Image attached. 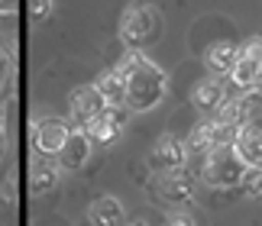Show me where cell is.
I'll return each instance as SVG.
<instances>
[{"label": "cell", "instance_id": "21", "mask_svg": "<svg viewBox=\"0 0 262 226\" xmlns=\"http://www.w3.org/2000/svg\"><path fill=\"white\" fill-rule=\"evenodd\" d=\"M7 68H10V55L0 49V71H7Z\"/></svg>", "mask_w": 262, "mask_h": 226}, {"label": "cell", "instance_id": "6", "mask_svg": "<svg viewBox=\"0 0 262 226\" xmlns=\"http://www.w3.org/2000/svg\"><path fill=\"white\" fill-rule=\"evenodd\" d=\"M104 97H100V91L94 84H78L72 91V97H68V123H72L75 129H84L91 120L100 117V110H104Z\"/></svg>", "mask_w": 262, "mask_h": 226}, {"label": "cell", "instance_id": "18", "mask_svg": "<svg viewBox=\"0 0 262 226\" xmlns=\"http://www.w3.org/2000/svg\"><path fill=\"white\" fill-rule=\"evenodd\" d=\"M52 7H55V0H26V10L33 16V23H42L46 16H52Z\"/></svg>", "mask_w": 262, "mask_h": 226}, {"label": "cell", "instance_id": "2", "mask_svg": "<svg viewBox=\"0 0 262 226\" xmlns=\"http://www.w3.org/2000/svg\"><path fill=\"white\" fill-rule=\"evenodd\" d=\"M191 162H194V178L210 184V188H236L239 178H243V171H246L243 159H239L236 149H233V142L214 146V149H207L201 159H191Z\"/></svg>", "mask_w": 262, "mask_h": 226}, {"label": "cell", "instance_id": "10", "mask_svg": "<svg viewBox=\"0 0 262 226\" xmlns=\"http://www.w3.org/2000/svg\"><path fill=\"white\" fill-rule=\"evenodd\" d=\"M185 162H188L185 139H178L175 132L156 136L152 149H149V168L152 171H168V168H185Z\"/></svg>", "mask_w": 262, "mask_h": 226}, {"label": "cell", "instance_id": "7", "mask_svg": "<svg viewBox=\"0 0 262 226\" xmlns=\"http://www.w3.org/2000/svg\"><path fill=\"white\" fill-rule=\"evenodd\" d=\"M126 117H129L126 107H104L100 117L91 120L84 126L88 139L94 142V146H114V142L120 139V132L126 129Z\"/></svg>", "mask_w": 262, "mask_h": 226}, {"label": "cell", "instance_id": "9", "mask_svg": "<svg viewBox=\"0 0 262 226\" xmlns=\"http://www.w3.org/2000/svg\"><path fill=\"white\" fill-rule=\"evenodd\" d=\"M26 181H29V194H33V197H46V194H52L58 188V181H62V165H58L52 155L36 152V155L29 159Z\"/></svg>", "mask_w": 262, "mask_h": 226}, {"label": "cell", "instance_id": "15", "mask_svg": "<svg viewBox=\"0 0 262 226\" xmlns=\"http://www.w3.org/2000/svg\"><path fill=\"white\" fill-rule=\"evenodd\" d=\"M236 52H239V46L236 42H214L207 49V75H217V78H227L230 75V68H233V61H236Z\"/></svg>", "mask_w": 262, "mask_h": 226}, {"label": "cell", "instance_id": "8", "mask_svg": "<svg viewBox=\"0 0 262 226\" xmlns=\"http://www.w3.org/2000/svg\"><path fill=\"white\" fill-rule=\"evenodd\" d=\"M72 123L62 120V117H42L33 126V149L42 152V155H58V149L65 146V139L72 136Z\"/></svg>", "mask_w": 262, "mask_h": 226}, {"label": "cell", "instance_id": "22", "mask_svg": "<svg viewBox=\"0 0 262 226\" xmlns=\"http://www.w3.org/2000/svg\"><path fill=\"white\" fill-rule=\"evenodd\" d=\"M0 7H4V10H13V7H16V0H0Z\"/></svg>", "mask_w": 262, "mask_h": 226}, {"label": "cell", "instance_id": "13", "mask_svg": "<svg viewBox=\"0 0 262 226\" xmlns=\"http://www.w3.org/2000/svg\"><path fill=\"white\" fill-rule=\"evenodd\" d=\"M233 149L243 159V165H262V123L259 120H249L236 129Z\"/></svg>", "mask_w": 262, "mask_h": 226}, {"label": "cell", "instance_id": "16", "mask_svg": "<svg viewBox=\"0 0 262 226\" xmlns=\"http://www.w3.org/2000/svg\"><path fill=\"white\" fill-rule=\"evenodd\" d=\"M94 87L100 91V97H104L107 107H123V100H126V81H123V75H120L117 68L104 71V75L94 81Z\"/></svg>", "mask_w": 262, "mask_h": 226}, {"label": "cell", "instance_id": "11", "mask_svg": "<svg viewBox=\"0 0 262 226\" xmlns=\"http://www.w3.org/2000/svg\"><path fill=\"white\" fill-rule=\"evenodd\" d=\"M227 94H230V81L227 78L204 75L194 87H191V104H194V110L201 113V117H210V113L224 104Z\"/></svg>", "mask_w": 262, "mask_h": 226}, {"label": "cell", "instance_id": "20", "mask_svg": "<svg viewBox=\"0 0 262 226\" xmlns=\"http://www.w3.org/2000/svg\"><path fill=\"white\" fill-rule=\"evenodd\" d=\"M120 226H149V220H143V217H133V220H123Z\"/></svg>", "mask_w": 262, "mask_h": 226}, {"label": "cell", "instance_id": "12", "mask_svg": "<svg viewBox=\"0 0 262 226\" xmlns=\"http://www.w3.org/2000/svg\"><path fill=\"white\" fill-rule=\"evenodd\" d=\"M91 149H94V142L88 139V132L84 129H72V136H68L65 146L58 149L55 162L62 165V171H81L88 165V159H91Z\"/></svg>", "mask_w": 262, "mask_h": 226}, {"label": "cell", "instance_id": "3", "mask_svg": "<svg viewBox=\"0 0 262 226\" xmlns=\"http://www.w3.org/2000/svg\"><path fill=\"white\" fill-rule=\"evenodd\" d=\"M162 33V13L152 4H126L120 13V42L126 49H143Z\"/></svg>", "mask_w": 262, "mask_h": 226}, {"label": "cell", "instance_id": "1", "mask_svg": "<svg viewBox=\"0 0 262 226\" xmlns=\"http://www.w3.org/2000/svg\"><path fill=\"white\" fill-rule=\"evenodd\" d=\"M126 81V100L123 107L129 113H146L162 104L165 91H168V75L156 61H149L139 49H126L123 58L114 65Z\"/></svg>", "mask_w": 262, "mask_h": 226}, {"label": "cell", "instance_id": "4", "mask_svg": "<svg viewBox=\"0 0 262 226\" xmlns=\"http://www.w3.org/2000/svg\"><path fill=\"white\" fill-rule=\"evenodd\" d=\"M194 188H198V178L185 168H168V171H156L152 181H149V191L156 194L162 204L168 207H185V204L194 200Z\"/></svg>", "mask_w": 262, "mask_h": 226}, {"label": "cell", "instance_id": "19", "mask_svg": "<svg viewBox=\"0 0 262 226\" xmlns=\"http://www.w3.org/2000/svg\"><path fill=\"white\" fill-rule=\"evenodd\" d=\"M165 226H198V220H194V213H188V210H181V207H175L172 213H168V220H165Z\"/></svg>", "mask_w": 262, "mask_h": 226}, {"label": "cell", "instance_id": "5", "mask_svg": "<svg viewBox=\"0 0 262 226\" xmlns=\"http://www.w3.org/2000/svg\"><path fill=\"white\" fill-rule=\"evenodd\" d=\"M227 81L233 91H259V84H262V36H249L239 46Z\"/></svg>", "mask_w": 262, "mask_h": 226}, {"label": "cell", "instance_id": "23", "mask_svg": "<svg viewBox=\"0 0 262 226\" xmlns=\"http://www.w3.org/2000/svg\"><path fill=\"white\" fill-rule=\"evenodd\" d=\"M259 91H262V84H259Z\"/></svg>", "mask_w": 262, "mask_h": 226}, {"label": "cell", "instance_id": "17", "mask_svg": "<svg viewBox=\"0 0 262 226\" xmlns=\"http://www.w3.org/2000/svg\"><path fill=\"white\" fill-rule=\"evenodd\" d=\"M239 188H243L249 197H262V165H246L243 178H239Z\"/></svg>", "mask_w": 262, "mask_h": 226}, {"label": "cell", "instance_id": "14", "mask_svg": "<svg viewBox=\"0 0 262 226\" xmlns=\"http://www.w3.org/2000/svg\"><path fill=\"white\" fill-rule=\"evenodd\" d=\"M88 220H91V226H120L123 223V204L114 194H100V197L91 200Z\"/></svg>", "mask_w": 262, "mask_h": 226}]
</instances>
